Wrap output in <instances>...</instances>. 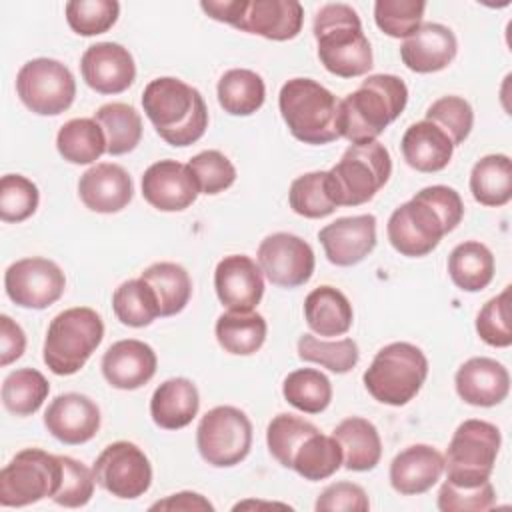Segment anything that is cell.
<instances>
[{
    "mask_svg": "<svg viewBox=\"0 0 512 512\" xmlns=\"http://www.w3.org/2000/svg\"><path fill=\"white\" fill-rule=\"evenodd\" d=\"M392 174V160L378 140L350 144L342 158L326 170L330 200L338 206H360L376 196Z\"/></svg>",
    "mask_w": 512,
    "mask_h": 512,
    "instance_id": "obj_6",
    "label": "cell"
},
{
    "mask_svg": "<svg viewBox=\"0 0 512 512\" xmlns=\"http://www.w3.org/2000/svg\"><path fill=\"white\" fill-rule=\"evenodd\" d=\"M200 190L188 164L158 160L142 174V196L160 212H180L194 204Z\"/></svg>",
    "mask_w": 512,
    "mask_h": 512,
    "instance_id": "obj_17",
    "label": "cell"
},
{
    "mask_svg": "<svg viewBox=\"0 0 512 512\" xmlns=\"http://www.w3.org/2000/svg\"><path fill=\"white\" fill-rule=\"evenodd\" d=\"M50 384L34 368H18L2 382V404L14 416H32L48 398Z\"/></svg>",
    "mask_w": 512,
    "mask_h": 512,
    "instance_id": "obj_40",
    "label": "cell"
},
{
    "mask_svg": "<svg viewBox=\"0 0 512 512\" xmlns=\"http://www.w3.org/2000/svg\"><path fill=\"white\" fill-rule=\"evenodd\" d=\"M56 148L70 164H92L106 152V136L94 118H72L58 130Z\"/></svg>",
    "mask_w": 512,
    "mask_h": 512,
    "instance_id": "obj_37",
    "label": "cell"
},
{
    "mask_svg": "<svg viewBox=\"0 0 512 512\" xmlns=\"http://www.w3.org/2000/svg\"><path fill=\"white\" fill-rule=\"evenodd\" d=\"M196 446L210 466H236L252 448V422L240 408L216 406L202 416L196 428Z\"/></svg>",
    "mask_w": 512,
    "mask_h": 512,
    "instance_id": "obj_12",
    "label": "cell"
},
{
    "mask_svg": "<svg viewBox=\"0 0 512 512\" xmlns=\"http://www.w3.org/2000/svg\"><path fill=\"white\" fill-rule=\"evenodd\" d=\"M200 8L212 20L276 42L296 38L304 22V8L296 0H202Z\"/></svg>",
    "mask_w": 512,
    "mask_h": 512,
    "instance_id": "obj_9",
    "label": "cell"
},
{
    "mask_svg": "<svg viewBox=\"0 0 512 512\" xmlns=\"http://www.w3.org/2000/svg\"><path fill=\"white\" fill-rule=\"evenodd\" d=\"M424 120L436 124L456 148L472 132L474 110L462 96H442L428 106Z\"/></svg>",
    "mask_w": 512,
    "mask_h": 512,
    "instance_id": "obj_46",
    "label": "cell"
},
{
    "mask_svg": "<svg viewBox=\"0 0 512 512\" xmlns=\"http://www.w3.org/2000/svg\"><path fill=\"white\" fill-rule=\"evenodd\" d=\"M214 288L222 306L234 312H250L264 296L262 270L250 256H224L214 270Z\"/></svg>",
    "mask_w": 512,
    "mask_h": 512,
    "instance_id": "obj_19",
    "label": "cell"
},
{
    "mask_svg": "<svg viewBox=\"0 0 512 512\" xmlns=\"http://www.w3.org/2000/svg\"><path fill=\"white\" fill-rule=\"evenodd\" d=\"M150 510H208L212 512L214 506L198 492H178V494H170L164 500H158L150 506Z\"/></svg>",
    "mask_w": 512,
    "mask_h": 512,
    "instance_id": "obj_55",
    "label": "cell"
},
{
    "mask_svg": "<svg viewBox=\"0 0 512 512\" xmlns=\"http://www.w3.org/2000/svg\"><path fill=\"white\" fill-rule=\"evenodd\" d=\"M62 480V460L40 448L20 450L0 472V506L22 508L52 498Z\"/></svg>",
    "mask_w": 512,
    "mask_h": 512,
    "instance_id": "obj_11",
    "label": "cell"
},
{
    "mask_svg": "<svg viewBox=\"0 0 512 512\" xmlns=\"http://www.w3.org/2000/svg\"><path fill=\"white\" fill-rule=\"evenodd\" d=\"M320 64L334 76L356 78L372 68V48L358 12L342 2L324 4L312 26Z\"/></svg>",
    "mask_w": 512,
    "mask_h": 512,
    "instance_id": "obj_4",
    "label": "cell"
},
{
    "mask_svg": "<svg viewBox=\"0 0 512 512\" xmlns=\"http://www.w3.org/2000/svg\"><path fill=\"white\" fill-rule=\"evenodd\" d=\"M44 426L62 444H84L100 430V408L84 394L66 392L48 404Z\"/></svg>",
    "mask_w": 512,
    "mask_h": 512,
    "instance_id": "obj_21",
    "label": "cell"
},
{
    "mask_svg": "<svg viewBox=\"0 0 512 512\" xmlns=\"http://www.w3.org/2000/svg\"><path fill=\"white\" fill-rule=\"evenodd\" d=\"M188 168L198 184L200 194H218L230 188L236 180V168L218 150H202L190 158Z\"/></svg>",
    "mask_w": 512,
    "mask_h": 512,
    "instance_id": "obj_50",
    "label": "cell"
},
{
    "mask_svg": "<svg viewBox=\"0 0 512 512\" xmlns=\"http://www.w3.org/2000/svg\"><path fill=\"white\" fill-rule=\"evenodd\" d=\"M66 22L80 36L108 32L120 14L116 0H70L66 2Z\"/></svg>",
    "mask_w": 512,
    "mask_h": 512,
    "instance_id": "obj_45",
    "label": "cell"
},
{
    "mask_svg": "<svg viewBox=\"0 0 512 512\" xmlns=\"http://www.w3.org/2000/svg\"><path fill=\"white\" fill-rule=\"evenodd\" d=\"M438 510L442 512H482L496 504V492L492 482L478 486H456L444 482L438 490Z\"/></svg>",
    "mask_w": 512,
    "mask_h": 512,
    "instance_id": "obj_52",
    "label": "cell"
},
{
    "mask_svg": "<svg viewBox=\"0 0 512 512\" xmlns=\"http://www.w3.org/2000/svg\"><path fill=\"white\" fill-rule=\"evenodd\" d=\"M60 460H62V480L52 500L64 508L86 506L94 494V484H96L94 472L70 456H60Z\"/></svg>",
    "mask_w": 512,
    "mask_h": 512,
    "instance_id": "obj_51",
    "label": "cell"
},
{
    "mask_svg": "<svg viewBox=\"0 0 512 512\" xmlns=\"http://www.w3.org/2000/svg\"><path fill=\"white\" fill-rule=\"evenodd\" d=\"M218 104L230 116H250L258 112L266 100V86L260 74L248 68H232L224 72L216 86Z\"/></svg>",
    "mask_w": 512,
    "mask_h": 512,
    "instance_id": "obj_33",
    "label": "cell"
},
{
    "mask_svg": "<svg viewBox=\"0 0 512 512\" xmlns=\"http://www.w3.org/2000/svg\"><path fill=\"white\" fill-rule=\"evenodd\" d=\"M290 208L304 218H326L336 210L326 188V172H306L292 180L288 192Z\"/></svg>",
    "mask_w": 512,
    "mask_h": 512,
    "instance_id": "obj_44",
    "label": "cell"
},
{
    "mask_svg": "<svg viewBox=\"0 0 512 512\" xmlns=\"http://www.w3.org/2000/svg\"><path fill=\"white\" fill-rule=\"evenodd\" d=\"M510 288L512 286H506L498 296L490 298L476 316V332L480 340L494 348H508L512 344Z\"/></svg>",
    "mask_w": 512,
    "mask_h": 512,
    "instance_id": "obj_49",
    "label": "cell"
},
{
    "mask_svg": "<svg viewBox=\"0 0 512 512\" xmlns=\"http://www.w3.org/2000/svg\"><path fill=\"white\" fill-rule=\"evenodd\" d=\"M258 266L262 274L280 288H298L306 284L316 266L312 246L296 234L274 232L258 246Z\"/></svg>",
    "mask_w": 512,
    "mask_h": 512,
    "instance_id": "obj_16",
    "label": "cell"
},
{
    "mask_svg": "<svg viewBox=\"0 0 512 512\" xmlns=\"http://www.w3.org/2000/svg\"><path fill=\"white\" fill-rule=\"evenodd\" d=\"M444 474V456L428 444H412L390 462V486L402 496L428 492Z\"/></svg>",
    "mask_w": 512,
    "mask_h": 512,
    "instance_id": "obj_26",
    "label": "cell"
},
{
    "mask_svg": "<svg viewBox=\"0 0 512 512\" xmlns=\"http://www.w3.org/2000/svg\"><path fill=\"white\" fill-rule=\"evenodd\" d=\"M314 432H318V428L312 422L294 414H278L270 420L266 428V444L280 466L292 468V458L296 450Z\"/></svg>",
    "mask_w": 512,
    "mask_h": 512,
    "instance_id": "obj_43",
    "label": "cell"
},
{
    "mask_svg": "<svg viewBox=\"0 0 512 512\" xmlns=\"http://www.w3.org/2000/svg\"><path fill=\"white\" fill-rule=\"evenodd\" d=\"M200 394L188 378L164 380L150 398V416L164 430L186 428L198 414Z\"/></svg>",
    "mask_w": 512,
    "mask_h": 512,
    "instance_id": "obj_28",
    "label": "cell"
},
{
    "mask_svg": "<svg viewBox=\"0 0 512 512\" xmlns=\"http://www.w3.org/2000/svg\"><path fill=\"white\" fill-rule=\"evenodd\" d=\"M78 196L88 210L98 214H112L130 204L134 196V184L130 174L120 164L100 162L80 176Z\"/></svg>",
    "mask_w": 512,
    "mask_h": 512,
    "instance_id": "obj_23",
    "label": "cell"
},
{
    "mask_svg": "<svg viewBox=\"0 0 512 512\" xmlns=\"http://www.w3.org/2000/svg\"><path fill=\"white\" fill-rule=\"evenodd\" d=\"M314 508L318 512H366L370 500L362 486L354 482H334L320 492Z\"/></svg>",
    "mask_w": 512,
    "mask_h": 512,
    "instance_id": "obj_53",
    "label": "cell"
},
{
    "mask_svg": "<svg viewBox=\"0 0 512 512\" xmlns=\"http://www.w3.org/2000/svg\"><path fill=\"white\" fill-rule=\"evenodd\" d=\"M142 108L158 136L170 146H190L208 128V108L202 94L174 76H162L146 84Z\"/></svg>",
    "mask_w": 512,
    "mask_h": 512,
    "instance_id": "obj_3",
    "label": "cell"
},
{
    "mask_svg": "<svg viewBox=\"0 0 512 512\" xmlns=\"http://www.w3.org/2000/svg\"><path fill=\"white\" fill-rule=\"evenodd\" d=\"M92 472L100 488L122 500L144 496L152 484V466L148 456L128 440L108 444L98 454Z\"/></svg>",
    "mask_w": 512,
    "mask_h": 512,
    "instance_id": "obj_14",
    "label": "cell"
},
{
    "mask_svg": "<svg viewBox=\"0 0 512 512\" xmlns=\"http://www.w3.org/2000/svg\"><path fill=\"white\" fill-rule=\"evenodd\" d=\"M112 310L124 326L132 328H144L160 316L156 294L142 278L126 280L114 290Z\"/></svg>",
    "mask_w": 512,
    "mask_h": 512,
    "instance_id": "obj_41",
    "label": "cell"
},
{
    "mask_svg": "<svg viewBox=\"0 0 512 512\" xmlns=\"http://www.w3.org/2000/svg\"><path fill=\"white\" fill-rule=\"evenodd\" d=\"M328 262L334 266H354L376 248V216L358 214L336 218L318 232Z\"/></svg>",
    "mask_w": 512,
    "mask_h": 512,
    "instance_id": "obj_18",
    "label": "cell"
},
{
    "mask_svg": "<svg viewBox=\"0 0 512 512\" xmlns=\"http://www.w3.org/2000/svg\"><path fill=\"white\" fill-rule=\"evenodd\" d=\"M342 466V448L334 436L314 432L292 458V470L304 480L318 482L336 474Z\"/></svg>",
    "mask_w": 512,
    "mask_h": 512,
    "instance_id": "obj_38",
    "label": "cell"
},
{
    "mask_svg": "<svg viewBox=\"0 0 512 512\" xmlns=\"http://www.w3.org/2000/svg\"><path fill=\"white\" fill-rule=\"evenodd\" d=\"M104 338L100 314L88 306L66 308L56 314L44 338V364L56 376L76 374Z\"/></svg>",
    "mask_w": 512,
    "mask_h": 512,
    "instance_id": "obj_7",
    "label": "cell"
},
{
    "mask_svg": "<svg viewBox=\"0 0 512 512\" xmlns=\"http://www.w3.org/2000/svg\"><path fill=\"white\" fill-rule=\"evenodd\" d=\"M338 104L340 100L312 78H292L282 84L278 94V108L290 134L312 146L340 138Z\"/></svg>",
    "mask_w": 512,
    "mask_h": 512,
    "instance_id": "obj_5",
    "label": "cell"
},
{
    "mask_svg": "<svg viewBox=\"0 0 512 512\" xmlns=\"http://www.w3.org/2000/svg\"><path fill=\"white\" fill-rule=\"evenodd\" d=\"M26 334L24 330L8 316H0V366H8L24 354Z\"/></svg>",
    "mask_w": 512,
    "mask_h": 512,
    "instance_id": "obj_54",
    "label": "cell"
},
{
    "mask_svg": "<svg viewBox=\"0 0 512 512\" xmlns=\"http://www.w3.org/2000/svg\"><path fill=\"white\" fill-rule=\"evenodd\" d=\"M332 436L342 448V466L352 472L374 470L382 458V440L376 426L360 416L342 420Z\"/></svg>",
    "mask_w": 512,
    "mask_h": 512,
    "instance_id": "obj_29",
    "label": "cell"
},
{
    "mask_svg": "<svg viewBox=\"0 0 512 512\" xmlns=\"http://www.w3.org/2000/svg\"><path fill=\"white\" fill-rule=\"evenodd\" d=\"M470 192L482 206H504L512 198V162L506 154L480 158L470 172Z\"/></svg>",
    "mask_w": 512,
    "mask_h": 512,
    "instance_id": "obj_34",
    "label": "cell"
},
{
    "mask_svg": "<svg viewBox=\"0 0 512 512\" xmlns=\"http://www.w3.org/2000/svg\"><path fill=\"white\" fill-rule=\"evenodd\" d=\"M140 278L154 290L160 316H174L186 308L192 296V280L184 266L176 262H156Z\"/></svg>",
    "mask_w": 512,
    "mask_h": 512,
    "instance_id": "obj_35",
    "label": "cell"
},
{
    "mask_svg": "<svg viewBox=\"0 0 512 512\" xmlns=\"http://www.w3.org/2000/svg\"><path fill=\"white\" fill-rule=\"evenodd\" d=\"M454 386L466 404L490 408L506 400L510 392V374L506 366L494 358L474 356L456 370Z\"/></svg>",
    "mask_w": 512,
    "mask_h": 512,
    "instance_id": "obj_25",
    "label": "cell"
},
{
    "mask_svg": "<svg viewBox=\"0 0 512 512\" xmlns=\"http://www.w3.org/2000/svg\"><path fill=\"white\" fill-rule=\"evenodd\" d=\"M284 400L300 412L320 414L332 402V384L316 368H298L282 382Z\"/></svg>",
    "mask_w": 512,
    "mask_h": 512,
    "instance_id": "obj_39",
    "label": "cell"
},
{
    "mask_svg": "<svg viewBox=\"0 0 512 512\" xmlns=\"http://www.w3.org/2000/svg\"><path fill=\"white\" fill-rule=\"evenodd\" d=\"M408 88L394 74H372L338 104V134L350 144L374 142L406 108Z\"/></svg>",
    "mask_w": 512,
    "mask_h": 512,
    "instance_id": "obj_2",
    "label": "cell"
},
{
    "mask_svg": "<svg viewBox=\"0 0 512 512\" xmlns=\"http://www.w3.org/2000/svg\"><path fill=\"white\" fill-rule=\"evenodd\" d=\"M458 52V40L454 32L438 22H426L400 46V58L404 66L418 74L440 72L452 64Z\"/></svg>",
    "mask_w": 512,
    "mask_h": 512,
    "instance_id": "obj_24",
    "label": "cell"
},
{
    "mask_svg": "<svg viewBox=\"0 0 512 512\" xmlns=\"http://www.w3.org/2000/svg\"><path fill=\"white\" fill-rule=\"evenodd\" d=\"M102 374L112 388L136 390L152 380L158 358L150 344L126 338L114 342L102 356Z\"/></svg>",
    "mask_w": 512,
    "mask_h": 512,
    "instance_id": "obj_22",
    "label": "cell"
},
{
    "mask_svg": "<svg viewBox=\"0 0 512 512\" xmlns=\"http://www.w3.org/2000/svg\"><path fill=\"white\" fill-rule=\"evenodd\" d=\"M304 318L318 336H342L350 330L354 312L350 300L334 286H318L304 300Z\"/></svg>",
    "mask_w": 512,
    "mask_h": 512,
    "instance_id": "obj_30",
    "label": "cell"
},
{
    "mask_svg": "<svg viewBox=\"0 0 512 512\" xmlns=\"http://www.w3.org/2000/svg\"><path fill=\"white\" fill-rule=\"evenodd\" d=\"M266 320L262 314L250 312H234L228 310L218 316L214 334L224 352L234 356H250L258 352L266 340Z\"/></svg>",
    "mask_w": 512,
    "mask_h": 512,
    "instance_id": "obj_31",
    "label": "cell"
},
{
    "mask_svg": "<svg viewBox=\"0 0 512 512\" xmlns=\"http://www.w3.org/2000/svg\"><path fill=\"white\" fill-rule=\"evenodd\" d=\"M4 288L16 306L44 310L64 294L66 276L56 262L32 256L16 260L6 268Z\"/></svg>",
    "mask_w": 512,
    "mask_h": 512,
    "instance_id": "obj_15",
    "label": "cell"
},
{
    "mask_svg": "<svg viewBox=\"0 0 512 512\" xmlns=\"http://www.w3.org/2000/svg\"><path fill=\"white\" fill-rule=\"evenodd\" d=\"M40 202L38 186L22 174H6L0 180V218L4 222H24Z\"/></svg>",
    "mask_w": 512,
    "mask_h": 512,
    "instance_id": "obj_48",
    "label": "cell"
},
{
    "mask_svg": "<svg viewBox=\"0 0 512 512\" xmlns=\"http://www.w3.org/2000/svg\"><path fill=\"white\" fill-rule=\"evenodd\" d=\"M84 82L98 94H120L136 78V64L128 48L116 42H98L86 48L80 60Z\"/></svg>",
    "mask_w": 512,
    "mask_h": 512,
    "instance_id": "obj_20",
    "label": "cell"
},
{
    "mask_svg": "<svg viewBox=\"0 0 512 512\" xmlns=\"http://www.w3.org/2000/svg\"><path fill=\"white\" fill-rule=\"evenodd\" d=\"M428 376V358L410 342H392L380 348L362 376L368 394L388 406L408 404Z\"/></svg>",
    "mask_w": 512,
    "mask_h": 512,
    "instance_id": "obj_8",
    "label": "cell"
},
{
    "mask_svg": "<svg viewBox=\"0 0 512 512\" xmlns=\"http://www.w3.org/2000/svg\"><path fill=\"white\" fill-rule=\"evenodd\" d=\"M464 218L460 194L444 184L426 186L388 218L386 234L392 248L408 258L430 254Z\"/></svg>",
    "mask_w": 512,
    "mask_h": 512,
    "instance_id": "obj_1",
    "label": "cell"
},
{
    "mask_svg": "<svg viewBox=\"0 0 512 512\" xmlns=\"http://www.w3.org/2000/svg\"><path fill=\"white\" fill-rule=\"evenodd\" d=\"M502 444L500 430L486 420H464L452 434L444 456L446 482L478 486L490 480Z\"/></svg>",
    "mask_w": 512,
    "mask_h": 512,
    "instance_id": "obj_10",
    "label": "cell"
},
{
    "mask_svg": "<svg viewBox=\"0 0 512 512\" xmlns=\"http://www.w3.org/2000/svg\"><path fill=\"white\" fill-rule=\"evenodd\" d=\"M426 2L422 0H378L374 22L390 38H408L422 26Z\"/></svg>",
    "mask_w": 512,
    "mask_h": 512,
    "instance_id": "obj_47",
    "label": "cell"
},
{
    "mask_svg": "<svg viewBox=\"0 0 512 512\" xmlns=\"http://www.w3.org/2000/svg\"><path fill=\"white\" fill-rule=\"evenodd\" d=\"M400 148L406 164L418 172H440L450 164L454 154L450 138L428 120L410 124L402 136Z\"/></svg>",
    "mask_w": 512,
    "mask_h": 512,
    "instance_id": "obj_27",
    "label": "cell"
},
{
    "mask_svg": "<svg viewBox=\"0 0 512 512\" xmlns=\"http://www.w3.org/2000/svg\"><path fill=\"white\" fill-rule=\"evenodd\" d=\"M94 120L106 136V152L122 156L132 152L142 140V118L134 106L124 102H110L96 110Z\"/></svg>",
    "mask_w": 512,
    "mask_h": 512,
    "instance_id": "obj_36",
    "label": "cell"
},
{
    "mask_svg": "<svg viewBox=\"0 0 512 512\" xmlns=\"http://www.w3.org/2000/svg\"><path fill=\"white\" fill-rule=\"evenodd\" d=\"M298 358L304 362H314L324 366L334 374L350 372L360 358L358 344L352 338L342 340H320L312 334H302L298 338Z\"/></svg>",
    "mask_w": 512,
    "mask_h": 512,
    "instance_id": "obj_42",
    "label": "cell"
},
{
    "mask_svg": "<svg viewBox=\"0 0 512 512\" xmlns=\"http://www.w3.org/2000/svg\"><path fill=\"white\" fill-rule=\"evenodd\" d=\"M450 280L464 292H480L494 278V256L478 240L458 244L448 256Z\"/></svg>",
    "mask_w": 512,
    "mask_h": 512,
    "instance_id": "obj_32",
    "label": "cell"
},
{
    "mask_svg": "<svg viewBox=\"0 0 512 512\" xmlns=\"http://www.w3.org/2000/svg\"><path fill=\"white\" fill-rule=\"evenodd\" d=\"M16 92L30 112L38 116H58L72 106L76 80L60 60L34 58L18 70Z\"/></svg>",
    "mask_w": 512,
    "mask_h": 512,
    "instance_id": "obj_13",
    "label": "cell"
}]
</instances>
